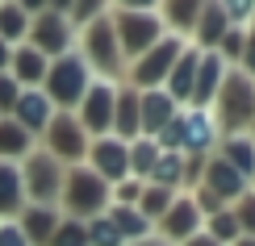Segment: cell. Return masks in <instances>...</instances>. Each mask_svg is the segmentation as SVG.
I'll return each instance as SVG.
<instances>
[{
  "mask_svg": "<svg viewBox=\"0 0 255 246\" xmlns=\"http://www.w3.org/2000/svg\"><path fill=\"white\" fill-rule=\"evenodd\" d=\"M197 188H205L209 196H218L222 205H226V200H239L243 192H247V179H243L239 171L226 163V159L209 155V159H205V167H201V184H197Z\"/></svg>",
  "mask_w": 255,
  "mask_h": 246,
  "instance_id": "2e32d148",
  "label": "cell"
},
{
  "mask_svg": "<svg viewBox=\"0 0 255 246\" xmlns=\"http://www.w3.org/2000/svg\"><path fill=\"white\" fill-rule=\"evenodd\" d=\"M17 96H21V83L8 76V71H0V117H8V113H13Z\"/></svg>",
  "mask_w": 255,
  "mask_h": 246,
  "instance_id": "8d00e7d4",
  "label": "cell"
},
{
  "mask_svg": "<svg viewBox=\"0 0 255 246\" xmlns=\"http://www.w3.org/2000/svg\"><path fill=\"white\" fill-rule=\"evenodd\" d=\"M222 76H226V63H222L218 50H205L197 63V80H193V104L188 109H209L214 104V96L222 88Z\"/></svg>",
  "mask_w": 255,
  "mask_h": 246,
  "instance_id": "ac0fdd59",
  "label": "cell"
},
{
  "mask_svg": "<svg viewBox=\"0 0 255 246\" xmlns=\"http://www.w3.org/2000/svg\"><path fill=\"white\" fill-rule=\"evenodd\" d=\"M197 17H201V4H197V0H167V4H159V21H163V34H172V38H180V42H188V38H193Z\"/></svg>",
  "mask_w": 255,
  "mask_h": 246,
  "instance_id": "ffe728a7",
  "label": "cell"
},
{
  "mask_svg": "<svg viewBox=\"0 0 255 246\" xmlns=\"http://www.w3.org/2000/svg\"><path fill=\"white\" fill-rule=\"evenodd\" d=\"M8 55H13V46H4V42H0V71H8Z\"/></svg>",
  "mask_w": 255,
  "mask_h": 246,
  "instance_id": "60d3db41",
  "label": "cell"
},
{
  "mask_svg": "<svg viewBox=\"0 0 255 246\" xmlns=\"http://www.w3.org/2000/svg\"><path fill=\"white\" fill-rule=\"evenodd\" d=\"M188 42H180V38H159L146 55H138L134 59V67L126 71V80H130V88L134 92H151V88H163V80H167V71H172V63L180 59V50H184Z\"/></svg>",
  "mask_w": 255,
  "mask_h": 246,
  "instance_id": "ba28073f",
  "label": "cell"
},
{
  "mask_svg": "<svg viewBox=\"0 0 255 246\" xmlns=\"http://www.w3.org/2000/svg\"><path fill=\"white\" fill-rule=\"evenodd\" d=\"M13 121L25 130L29 138H42L46 134V125H50V117H55V104L46 100V92L42 88H21V96H17V104H13Z\"/></svg>",
  "mask_w": 255,
  "mask_h": 246,
  "instance_id": "9a60e30c",
  "label": "cell"
},
{
  "mask_svg": "<svg viewBox=\"0 0 255 246\" xmlns=\"http://www.w3.org/2000/svg\"><path fill=\"white\" fill-rule=\"evenodd\" d=\"M209 113H214L222 138L226 134H247L251 121H255V80H247L239 67H226L222 88L214 96V104H209Z\"/></svg>",
  "mask_w": 255,
  "mask_h": 246,
  "instance_id": "7a4b0ae2",
  "label": "cell"
},
{
  "mask_svg": "<svg viewBox=\"0 0 255 246\" xmlns=\"http://www.w3.org/2000/svg\"><path fill=\"white\" fill-rule=\"evenodd\" d=\"M0 246H29L25 234L17 230V221H0Z\"/></svg>",
  "mask_w": 255,
  "mask_h": 246,
  "instance_id": "f35d334b",
  "label": "cell"
},
{
  "mask_svg": "<svg viewBox=\"0 0 255 246\" xmlns=\"http://www.w3.org/2000/svg\"><path fill=\"white\" fill-rule=\"evenodd\" d=\"M34 142L38 138H29L13 117H0V163H17V159L34 155Z\"/></svg>",
  "mask_w": 255,
  "mask_h": 246,
  "instance_id": "4316f807",
  "label": "cell"
},
{
  "mask_svg": "<svg viewBox=\"0 0 255 246\" xmlns=\"http://www.w3.org/2000/svg\"><path fill=\"white\" fill-rule=\"evenodd\" d=\"M247 138H251V142H255V121H251V134H247Z\"/></svg>",
  "mask_w": 255,
  "mask_h": 246,
  "instance_id": "ee69618b",
  "label": "cell"
},
{
  "mask_svg": "<svg viewBox=\"0 0 255 246\" xmlns=\"http://www.w3.org/2000/svg\"><path fill=\"white\" fill-rule=\"evenodd\" d=\"M25 46H34L42 59H59L76 50V29L67 25V4H42L29 17V38Z\"/></svg>",
  "mask_w": 255,
  "mask_h": 246,
  "instance_id": "8992f818",
  "label": "cell"
},
{
  "mask_svg": "<svg viewBox=\"0 0 255 246\" xmlns=\"http://www.w3.org/2000/svg\"><path fill=\"white\" fill-rule=\"evenodd\" d=\"M59 221H63V213L55 205H25V209H21V217H17V230L25 234L29 246H50Z\"/></svg>",
  "mask_w": 255,
  "mask_h": 246,
  "instance_id": "e0dca14e",
  "label": "cell"
},
{
  "mask_svg": "<svg viewBox=\"0 0 255 246\" xmlns=\"http://www.w3.org/2000/svg\"><path fill=\"white\" fill-rule=\"evenodd\" d=\"M46 67H50V59H42L34 46H13V55H8V76H13L21 88H42Z\"/></svg>",
  "mask_w": 255,
  "mask_h": 246,
  "instance_id": "44dd1931",
  "label": "cell"
},
{
  "mask_svg": "<svg viewBox=\"0 0 255 246\" xmlns=\"http://www.w3.org/2000/svg\"><path fill=\"white\" fill-rule=\"evenodd\" d=\"M113 138H122V142L142 138V130H138V92L134 88H122L118 100H113Z\"/></svg>",
  "mask_w": 255,
  "mask_h": 246,
  "instance_id": "d4e9b609",
  "label": "cell"
},
{
  "mask_svg": "<svg viewBox=\"0 0 255 246\" xmlns=\"http://www.w3.org/2000/svg\"><path fill=\"white\" fill-rule=\"evenodd\" d=\"M76 55L84 59V67L92 71V80H105V83H118L126 80V59H122V46H118V34L109 25V13H101L97 21L76 34Z\"/></svg>",
  "mask_w": 255,
  "mask_h": 246,
  "instance_id": "6da1fadb",
  "label": "cell"
},
{
  "mask_svg": "<svg viewBox=\"0 0 255 246\" xmlns=\"http://www.w3.org/2000/svg\"><path fill=\"white\" fill-rule=\"evenodd\" d=\"M218 121H214V113L209 109H180V155H193V159H201V155H209L218 146Z\"/></svg>",
  "mask_w": 255,
  "mask_h": 246,
  "instance_id": "7c38bea8",
  "label": "cell"
},
{
  "mask_svg": "<svg viewBox=\"0 0 255 246\" xmlns=\"http://www.w3.org/2000/svg\"><path fill=\"white\" fill-rule=\"evenodd\" d=\"M63 179H67L63 163H55L46 151L25 155V163H21V188H25V205H55V209H59Z\"/></svg>",
  "mask_w": 255,
  "mask_h": 246,
  "instance_id": "52a82bcc",
  "label": "cell"
},
{
  "mask_svg": "<svg viewBox=\"0 0 255 246\" xmlns=\"http://www.w3.org/2000/svg\"><path fill=\"white\" fill-rule=\"evenodd\" d=\"M235 221H239V234L243 238H255V192H243V196L235 200Z\"/></svg>",
  "mask_w": 255,
  "mask_h": 246,
  "instance_id": "836d02e7",
  "label": "cell"
},
{
  "mask_svg": "<svg viewBox=\"0 0 255 246\" xmlns=\"http://www.w3.org/2000/svg\"><path fill=\"white\" fill-rule=\"evenodd\" d=\"M180 246H218V242H214V238H205V234H193V238L180 242Z\"/></svg>",
  "mask_w": 255,
  "mask_h": 246,
  "instance_id": "ab89813d",
  "label": "cell"
},
{
  "mask_svg": "<svg viewBox=\"0 0 255 246\" xmlns=\"http://www.w3.org/2000/svg\"><path fill=\"white\" fill-rule=\"evenodd\" d=\"M50 246H88L84 221H71V217H63V221H59V230H55V238H50Z\"/></svg>",
  "mask_w": 255,
  "mask_h": 246,
  "instance_id": "e575fe53",
  "label": "cell"
},
{
  "mask_svg": "<svg viewBox=\"0 0 255 246\" xmlns=\"http://www.w3.org/2000/svg\"><path fill=\"white\" fill-rule=\"evenodd\" d=\"M201 226H205V217L197 213L193 196H176L172 209H167L163 221H159V238H163L167 246H180V242L193 238V234H201Z\"/></svg>",
  "mask_w": 255,
  "mask_h": 246,
  "instance_id": "5bb4252c",
  "label": "cell"
},
{
  "mask_svg": "<svg viewBox=\"0 0 255 246\" xmlns=\"http://www.w3.org/2000/svg\"><path fill=\"white\" fill-rule=\"evenodd\" d=\"M59 209L67 213L71 221H92L109 209V184L97 179L88 167H71L67 179H63V196H59Z\"/></svg>",
  "mask_w": 255,
  "mask_h": 246,
  "instance_id": "5b68a950",
  "label": "cell"
},
{
  "mask_svg": "<svg viewBox=\"0 0 255 246\" xmlns=\"http://www.w3.org/2000/svg\"><path fill=\"white\" fill-rule=\"evenodd\" d=\"M197 63H201V50L193 46H184L180 50V59L172 63V71H167V80H163V92L172 96V100L184 109L188 100H193V80H197Z\"/></svg>",
  "mask_w": 255,
  "mask_h": 246,
  "instance_id": "d6986e66",
  "label": "cell"
},
{
  "mask_svg": "<svg viewBox=\"0 0 255 246\" xmlns=\"http://www.w3.org/2000/svg\"><path fill=\"white\" fill-rule=\"evenodd\" d=\"M25 38H29V13L21 4H0V42L25 46Z\"/></svg>",
  "mask_w": 255,
  "mask_h": 246,
  "instance_id": "83f0119b",
  "label": "cell"
},
{
  "mask_svg": "<svg viewBox=\"0 0 255 246\" xmlns=\"http://www.w3.org/2000/svg\"><path fill=\"white\" fill-rule=\"evenodd\" d=\"M113 100H118V83H105V80L88 83V92L80 100V113H76V121L84 125L88 138H109L113 134Z\"/></svg>",
  "mask_w": 255,
  "mask_h": 246,
  "instance_id": "30bf717a",
  "label": "cell"
},
{
  "mask_svg": "<svg viewBox=\"0 0 255 246\" xmlns=\"http://www.w3.org/2000/svg\"><path fill=\"white\" fill-rule=\"evenodd\" d=\"M84 234H88V246H126L122 242V234H118V226H113L109 217H92V221H84Z\"/></svg>",
  "mask_w": 255,
  "mask_h": 246,
  "instance_id": "d6a6232c",
  "label": "cell"
},
{
  "mask_svg": "<svg viewBox=\"0 0 255 246\" xmlns=\"http://www.w3.org/2000/svg\"><path fill=\"white\" fill-rule=\"evenodd\" d=\"M138 192H142V179H122L109 188V205H138Z\"/></svg>",
  "mask_w": 255,
  "mask_h": 246,
  "instance_id": "d590c367",
  "label": "cell"
},
{
  "mask_svg": "<svg viewBox=\"0 0 255 246\" xmlns=\"http://www.w3.org/2000/svg\"><path fill=\"white\" fill-rule=\"evenodd\" d=\"M159 146H155V138H134L130 142V179H142L146 184V175H151V167L159 163Z\"/></svg>",
  "mask_w": 255,
  "mask_h": 246,
  "instance_id": "f1b7e54d",
  "label": "cell"
},
{
  "mask_svg": "<svg viewBox=\"0 0 255 246\" xmlns=\"http://www.w3.org/2000/svg\"><path fill=\"white\" fill-rule=\"evenodd\" d=\"M230 34L226 25V13H222V4H201V17H197V29H193V50H218L222 38Z\"/></svg>",
  "mask_w": 255,
  "mask_h": 246,
  "instance_id": "7402d4cb",
  "label": "cell"
},
{
  "mask_svg": "<svg viewBox=\"0 0 255 246\" xmlns=\"http://www.w3.org/2000/svg\"><path fill=\"white\" fill-rule=\"evenodd\" d=\"M218 159H226L243 179H255V142L247 134H226L218 138Z\"/></svg>",
  "mask_w": 255,
  "mask_h": 246,
  "instance_id": "cb8c5ba5",
  "label": "cell"
},
{
  "mask_svg": "<svg viewBox=\"0 0 255 246\" xmlns=\"http://www.w3.org/2000/svg\"><path fill=\"white\" fill-rule=\"evenodd\" d=\"M25 209V188H21V167L0 163V221H17Z\"/></svg>",
  "mask_w": 255,
  "mask_h": 246,
  "instance_id": "603a6c76",
  "label": "cell"
},
{
  "mask_svg": "<svg viewBox=\"0 0 255 246\" xmlns=\"http://www.w3.org/2000/svg\"><path fill=\"white\" fill-rule=\"evenodd\" d=\"M176 113H180V104L163 88L138 92V130H142V138H159L167 125L176 121Z\"/></svg>",
  "mask_w": 255,
  "mask_h": 246,
  "instance_id": "4fadbf2b",
  "label": "cell"
},
{
  "mask_svg": "<svg viewBox=\"0 0 255 246\" xmlns=\"http://www.w3.org/2000/svg\"><path fill=\"white\" fill-rule=\"evenodd\" d=\"M105 217L118 226V234H122V242H126V246H130V242H142V238H151V221H146L134 205H109V209H105Z\"/></svg>",
  "mask_w": 255,
  "mask_h": 246,
  "instance_id": "484cf974",
  "label": "cell"
},
{
  "mask_svg": "<svg viewBox=\"0 0 255 246\" xmlns=\"http://www.w3.org/2000/svg\"><path fill=\"white\" fill-rule=\"evenodd\" d=\"M201 234H205V238H214L218 246H235V242L243 238V234H239V221H235V213H230V209L209 213V217H205V230H201Z\"/></svg>",
  "mask_w": 255,
  "mask_h": 246,
  "instance_id": "f546056e",
  "label": "cell"
},
{
  "mask_svg": "<svg viewBox=\"0 0 255 246\" xmlns=\"http://www.w3.org/2000/svg\"><path fill=\"white\" fill-rule=\"evenodd\" d=\"M88 171L105 184H122V179H130V142H122V138H92L88 142Z\"/></svg>",
  "mask_w": 255,
  "mask_h": 246,
  "instance_id": "8fae6325",
  "label": "cell"
},
{
  "mask_svg": "<svg viewBox=\"0 0 255 246\" xmlns=\"http://www.w3.org/2000/svg\"><path fill=\"white\" fill-rule=\"evenodd\" d=\"M172 192H167V188H155V184H142V192H138V213H142V217L146 221H163V213L167 209H172Z\"/></svg>",
  "mask_w": 255,
  "mask_h": 246,
  "instance_id": "1f68e13d",
  "label": "cell"
},
{
  "mask_svg": "<svg viewBox=\"0 0 255 246\" xmlns=\"http://www.w3.org/2000/svg\"><path fill=\"white\" fill-rule=\"evenodd\" d=\"M105 13H109V25H113V34H118L122 59H138V55H146L159 38H167L163 21H159V4L155 8H134L130 0H126V4L105 8Z\"/></svg>",
  "mask_w": 255,
  "mask_h": 246,
  "instance_id": "3957f363",
  "label": "cell"
},
{
  "mask_svg": "<svg viewBox=\"0 0 255 246\" xmlns=\"http://www.w3.org/2000/svg\"><path fill=\"white\" fill-rule=\"evenodd\" d=\"M88 83H92V71L84 67V59L71 50V55L50 59L46 80H42V92H46V100L55 104V113H71V109H80Z\"/></svg>",
  "mask_w": 255,
  "mask_h": 246,
  "instance_id": "277c9868",
  "label": "cell"
},
{
  "mask_svg": "<svg viewBox=\"0 0 255 246\" xmlns=\"http://www.w3.org/2000/svg\"><path fill=\"white\" fill-rule=\"evenodd\" d=\"M146 184H155V188H167V192H172L176 184H184V155H159V163L151 167Z\"/></svg>",
  "mask_w": 255,
  "mask_h": 246,
  "instance_id": "4dcf8cb0",
  "label": "cell"
},
{
  "mask_svg": "<svg viewBox=\"0 0 255 246\" xmlns=\"http://www.w3.org/2000/svg\"><path fill=\"white\" fill-rule=\"evenodd\" d=\"M235 246H255V238H239V242H235Z\"/></svg>",
  "mask_w": 255,
  "mask_h": 246,
  "instance_id": "7bdbcfd3",
  "label": "cell"
},
{
  "mask_svg": "<svg viewBox=\"0 0 255 246\" xmlns=\"http://www.w3.org/2000/svg\"><path fill=\"white\" fill-rule=\"evenodd\" d=\"M239 71L247 80H255V25L243 34V55H239Z\"/></svg>",
  "mask_w": 255,
  "mask_h": 246,
  "instance_id": "74e56055",
  "label": "cell"
},
{
  "mask_svg": "<svg viewBox=\"0 0 255 246\" xmlns=\"http://www.w3.org/2000/svg\"><path fill=\"white\" fill-rule=\"evenodd\" d=\"M42 138H46L42 151L55 159V163H84V159H88V142L92 138L84 134V125L76 121V113H55Z\"/></svg>",
  "mask_w": 255,
  "mask_h": 246,
  "instance_id": "9c48e42d",
  "label": "cell"
},
{
  "mask_svg": "<svg viewBox=\"0 0 255 246\" xmlns=\"http://www.w3.org/2000/svg\"><path fill=\"white\" fill-rule=\"evenodd\" d=\"M130 246H167L163 238H142V242H130Z\"/></svg>",
  "mask_w": 255,
  "mask_h": 246,
  "instance_id": "b9f144b4",
  "label": "cell"
}]
</instances>
